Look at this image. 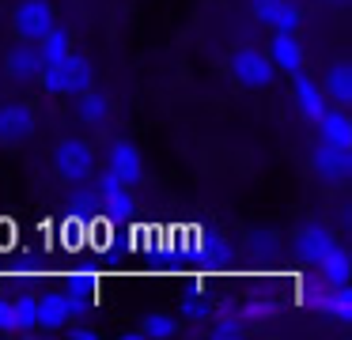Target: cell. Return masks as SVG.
<instances>
[{
    "instance_id": "d6986e66",
    "label": "cell",
    "mask_w": 352,
    "mask_h": 340,
    "mask_svg": "<svg viewBox=\"0 0 352 340\" xmlns=\"http://www.w3.org/2000/svg\"><path fill=\"white\" fill-rule=\"evenodd\" d=\"M38 57H42V65H54V60H61L65 53H72V38L65 34V30H57V27H50L46 34L38 38Z\"/></svg>"
},
{
    "instance_id": "277c9868",
    "label": "cell",
    "mask_w": 352,
    "mask_h": 340,
    "mask_svg": "<svg viewBox=\"0 0 352 340\" xmlns=\"http://www.w3.org/2000/svg\"><path fill=\"white\" fill-rule=\"evenodd\" d=\"M12 27L23 42H38L50 27H54V8L50 0H19L16 15H12Z\"/></svg>"
},
{
    "instance_id": "4316f807",
    "label": "cell",
    "mask_w": 352,
    "mask_h": 340,
    "mask_svg": "<svg viewBox=\"0 0 352 340\" xmlns=\"http://www.w3.org/2000/svg\"><path fill=\"white\" fill-rule=\"evenodd\" d=\"M329 4H344V0H329Z\"/></svg>"
},
{
    "instance_id": "ffe728a7",
    "label": "cell",
    "mask_w": 352,
    "mask_h": 340,
    "mask_svg": "<svg viewBox=\"0 0 352 340\" xmlns=\"http://www.w3.org/2000/svg\"><path fill=\"white\" fill-rule=\"evenodd\" d=\"M318 302H322V310H326L329 317H337V321H352V291H349V284L326 287Z\"/></svg>"
},
{
    "instance_id": "9a60e30c",
    "label": "cell",
    "mask_w": 352,
    "mask_h": 340,
    "mask_svg": "<svg viewBox=\"0 0 352 340\" xmlns=\"http://www.w3.org/2000/svg\"><path fill=\"white\" fill-rule=\"evenodd\" d=\"M296 102H299V113H303L307 121H318L322 113H326V102H322V87L311 80L307 72L296 76Z\"/></svg>"
},
{
    "instance_id": "8fae6325",
    "label": "cell",
    "mask_w": 352,
    "mask_h": 340,
    "mask_svg": "<svg viewBox=\"0 0 352 340\" xmlns=\"http://www.w3.org/2000/svg\"><path fill=\"white\" fill-rule=\"evenodd\" d=\"M99 196L107 201L110 216H133V185L129 181H122L118 174H102L99 178Z\"/></svg>"
},
{
    "instance_id": "8992f818",
    "label": "cell",
    "mask_w": 352,
    "mask_h": 340,
    "mask_svg": "<svg viewBox=\"0 0 352 340\" xmlns=\"http://www.w3.org/2000/svg\"><path fill=\"white\" fill-rule=\"evenodd\" d=\"M107 170L118 174L122 181H129V185H137L140 178H144V159H140V148L129 140H114L107 151Z\"/></svg>"
},
{
    "instance_id": "ba28073f",
    "label": "cell",
    "mask_w": 352,
    "mask_h": 340,
    "mask_svg": "<svg viewBox=\"0 0 352 340\" xmlns=\"http://www.w3.org/2000/svg\"><path fill=\"white\" fill-rule=\"evenodd\" d=\"M269 60H273V68H280V72H292V76L303 72V45L296 42V34H292V30H273V42H269Z\"/></svg>"
},
{
    "instance_id": "d4e9b609",
    "label": "cell",
    "mask_w": 352,
    "mask_h": 340,
    "mask_svg": "<svg viewBox=\"0 0 352 340\" xmlns=\"http://www.w3.org/2000/svg\"><path fill=\"white\" fill-rule=\"evenodd\" d=\"M246 332V321L243 317H220V321H212V329H208V337H216V340H235V337H243Z\"/></svg>"
},
{
    "instance_id": "5bb4252c",
    "label": "cell",
    "mask_w": 352,
    "mask_h": 340,
    "mask_svg": "<svg viewBox=\"0 0 352 340\" xmlns=\"http://www.w3.org/2000/svg\"><path fill=\"white\" fill-rule=\"evenodd\" d=\"M314 125H318V133H322V140H326V144L352 148V121H349V113H344V110H337V106L329 110V106H326V113H322Z\"/></svg>"
},
{
    "instance_id": "7a4b0ae2",
    "label": "cell",
    "mask_w": 352,
    "mask_h": 340,
    "mask_svg": "<svg viewBox=\"0 0 352 340\" xmlns=\"http://www.w3.org/2000/svg\"><path fill=\"white\" fill-rule=\"evenodd\" d=\"M54 163H57V174H61L65 181L80 185V181H87V178H91V170H95V151H91V144H87V140L69 136V140L57 144Z\"/></svg>"
},
{
    "instance_id": "484cf974",
    "label": "cell",
    "mask_w": 352,
    "mask_h": 340,
    "mask_svg": "<svg viewBox=\"0 0 352 340\" xmlns=\"http://www.w3.org/2000/svg\"><path fill=\"white\" fill-rule=\"evenodd\" d=\"M69 337L72 340H95V329H91V325H72Z\"/></svg>"
},
{
    "instance_id": "3957f363",
    "label": "cell",
    "mask_w": 352,
    "mask_h": 340,
    "mask_svg": "<svg viewBox=\"0 0 352 340\" xmlns=\"http://www.w3.org/2000/svg\"><path fill=\"white\" fill-rule=\"evenodd\" d=\"M273 60H269V53L254 49V45H239L235 53H231V76H235L243 87H265V83H273Z\"/></svg>"
},
{
    "instance_id": "44dd1931",
    "label": "cell",
    "mask_w": 352,
    "mask_h": 340,
    "mask_svg": "<svg viewBox=\"0 0 352 340\" xmlns=\"http://www.w3.org/2000/svg\"><path fill=\"white\" fill-rule=\"evenodd\" d=\"M250 249L261 257V276H276L273 272V257L280 253V242H276V234H250Z\"/></svg>"
},
{
    "instance_id": "9c48e42d",
    "label": "cell",
    "mask_w": 352,
    "mask_h": 340,
    "mask_svg": "<svg viewBox=\"0 0 352 340\" xmlns=\"http://www.w3.org/2000/svg\"><path fill=\"white\" fill-rule=\"evenodd\" d=\"M250 8H254V15H258L265 27H273V30H292L296 34V27H299V8L292 4V0H250Z\"/></svg>"
},
{
    "instance_id": "2e32d148",
    "label": "cell",
    "mask_w": 352,
    "mask_h": 340,
    "mask_svg": "<svg viewBox=\"0 0 352 340\" xmlns=\"http://www.w3.org/2000/svg\"><path fill=\"white\" fill-rule=\"evenodd\" d=\"M322 95H329V102H333L337 110H349V102H352V68L349 65H333V68H329Z\"/></svg>"
},
{
    "instance_id": "52a82bcc",
    "label": "cell",
    "mask_w": 352,
    "mask_h": 340,
    "mask_svg": "<svg viewBox=\"0 0 352 340\" xmlns=\"http://www.w3.org/2000/svg\"><path fill=\"white\" fill-rule=\"evenodd\" d=\"M34 133V110L23 102L0 106V144H23Z\"/></svg>"
},
{
    "instance_id": "6da1fadb",
    "label": "cell",
    "mask_w": 352,
    "mask_h": 340,
    "mask_svg": "<svg viewBox=\"0 0 352 340\" xmlns=\"http://www.w3.org/2000/svg\"><path fill=\"white\" fill-rule=\"evenodd\" d=\"M38 83L50 91V95H76V91L91 87V65L87 57H76V53H65L54 65H42Z\"/></svg>"
},
{
    "instance_id": "4fadbf2b",
    "label": "cell",
    "mask_w": 352,
    "mask_h": 340,
    "mask_svg": "<svg viewBox=\"0 0 352 340\" xmlns=\"http://www.w3.org/2000/svg\"><path fill=\"white\" fill-rule=\"evenodd\" d=\"M4 68H8V76H12V80L27 83V80H38V72H42V57H38V49H34V45L19 42L16 49L8 53Z\"/></svg>"
},
{
    "instance_id": "5b68a950",
    "label": "cell",
    "mask_w": 352,
    "mask_h": 340,
    "mask_svg": "<svg viewBox=\"0 0 352 340\" xmlns=\"http://www.w3.org/2000/svg\"><path fill=\"white\" fill-rule=\"evenodd\" d=\"M311 163H314V174L322 181H344L352 174V148H337V144L318 140Z\"/></svg>"
},
{
    "instance_id": "30bf717a",
    "label": "cell",
    "mask_w": 352,
    "mask_h": 340,
    "mask_svg": "<svg viewBox=\"0 0 352 340\" xmlns=\"http://www.w3.org/2000/svg\"><path fill=\"white\" fill-rule=\"evenodd\" d=\"M69 302H65V291H46L34 299V325L46 332H57L69 325Z\"/></svg>"
},
{
    "instance_id": "cb8c5ba5",
    "label": "cell",
    "mask_w": 352,
    "mask_h": 340,
    "mask_svg": "<svg viewBox=\"0 0 352 340\" xmlns=\"http://www.w3.org/2000/svg\"><path fill=\"white\" fill-rule=\"evenodd\" d=\"M235 317H243L246 325H254V321H269V317H276V302H273V299H250Z\"/></svg>"
},
{
    "instance_id": "603a6c76",
    "label": "cell",
    "mask_w": 352,
    "mask_h": 340,
    "mask_svg": "<svg viewBox=\"0 0 352 340\" xmlns=\"http://www.w3.org/2000/svg\"><path fill=\"white\" fill-rule=\"evenodd\" d=\"M175 332H178V321L170 314H152L140 325V337H148V340H167V337H175Z\"/></svg>"
},
{
    "instance_id": "7c38bea8",
    "label": "cell",
    "mask_w": 352,
    "mask_h": 340,
    "mask_svg": "<svg viewBox=\"0 0 352 340\" xmlns=\"http://www.w3.org/2000/svg\"><path fill=\"white\" fill-rule=\"evenodd\" d=\"M318 269H322V280H326V287H341V284H349V253H344V246L341 242H333L329 249H322L318 257Z\"/></svg>"
},
{
    "instance_id": "7402d4cb",
    "label": "cell",
    "mask_w": 352,
    "mask_h": 340,
    "mask_svg": "<svg viewBox=\"0 0 352 340\" xmlns=\"http://www.w3.org/2000/svg\"><path fill=\"white\" fill-rule=\"evenodd\" d=\"M8 306H12L16 332H31L34 329V295H16V299H8Z\"/></svg>"
},
{
    "instance_id": "e0dca14e",
    "label": "cell",
    "mask_w": 352,
    "mask_h": 340,
    "mask_svg": "<svg viewBox=\"0 0 352 340\" xmlns=\"http://www.w3.org/2000/svg\"><path fill=\"white\" fill-rule=\"evenodd\" d=\"M333 242H337V238H333V234H329L322 223H311V227H303V231H299V238H296V249L307 257V261H314V257H318L322 249H329Z\"/></svg>"
},
{
    "instance_id": "ac0fdd59",
    "label": "cell",
    "mask_w": 352,
    "mask_h": 340,
    "mask_svg": "<svg viewBox=\"0 0 352 340\" xmlns=\"http://www.w3.org/2000/svg\"><path fill=\"white\" fill-rule=\"evenodd\" d=\"M107 110H110L107 95H99V91H91V87L76 91V117H80V121H87V125H99V121L107 117Z\"/></svg>"
}]
</instances>
